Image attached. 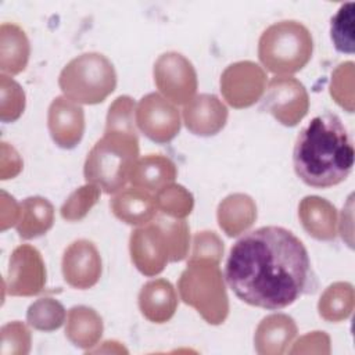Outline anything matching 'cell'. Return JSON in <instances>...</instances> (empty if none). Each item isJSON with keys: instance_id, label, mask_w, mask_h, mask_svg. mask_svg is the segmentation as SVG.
<instances>
[{"instance_id": "cell-1", "label": "cell", "mask_w": 355, "mask_h": 355, "mask_svg": "<svg viewBox=\"0 0 355 355\" xmlns=\"http://www.w3.org/2000/svg\"><path fill=\"white\" fill-rule=\"evenodd\" d=\"M225 279L239 300L269 311L283 309L316 288L304 243L280 226H262L240 237L226 259Z\"/></svg>"}, {"instance_id": "cell-2", "label": "cell", "mask_w": 355, "mask_h": 355, "mask_svg": "<svg viewBox=\"0 0 355 355\" xmlns=\"http://www.w3.org/2000/svg\"><path fill=\"white\" fill-rule=\"evenodd\" d=\"M354 155L352 139L340 116L323 112L300 130L293 148V165L305 184L327 189L348 178Z\"/></svg>"}, {"instance_id": "cell-3", "label": "cell", "mask_w": 355, "mask_h": 355, "mask_svg": "<svg viewBox=\"0 0 355 355\" xmlns=\"http://www.w3.org/2000/svg\"><path fill=\"white\" fill-rule=\"evenodd\" d=\"M189 247L187 222L166 215H157L151 222L135 229L129 239L132 262L148 277L159 275L168 262L183 261Z\"/></svg>"}, {"instance_id": "cell-4", "label": "cell", "mask_w": 355, "mask_h": 355, "mask_svg": "<svg viewBox=\"0 0 355 355\" xmlns=\"http://www.w3.org/2000/svg\"><path fill=\"white\" fill-rule=\"evenodd\" d=\"M139 158L137 132L104 130L87 153L83 173L87 183L107 194L125 189L130 171Z\"/></svg>"}, {"instance_id": "cell-5", "label": "cell", "mask_w": 355, "mask_h": 355, "mask_svg": "<svg viewBox=\"0 0 355 355\" xmlns=\"http://www.w3.org/2000/svg\"><path fill=\"white\" fill-rule=\"evenodd\" d=\"M313 39L298 21H280L268 26L258 42V57L272 73L288 76L301 71L311 60Z\"/></svg>"}, {"instance_id": "cell-6", "label": "cell", "mask_w": 355, "mask_h": 355, "mask_svg": "<svg viewBox=\"0 0 355 355\" xmlns=\"http://www.w3.org/2000/svg\"><path fill=\"white\" fill-rule=\"evenodd\" d=\"M178 290L184 304L193 306L209 324H220L229 313V298L218 263L189 261Z\"/></svg>"}, {"instance_id": "cell-7", "label": "cell", "mask_w": 355, "mask_h": 355, "mask_svg": "<svg viewBox=\"0 0 355 355\" xmlns=\"http://www.w3.org/2000/svg\"><path fill=\"white\" fill-rule=\"evenodd\" d=\"M58 86L78 104L103 103L116 87L112 62L101 53H85L72 58L60 72Z\"/></svg>"}, {"instance_id": "cell-8", "label": "cell", "mask_w": 355, "mask_h": 355, "mask_svg": "<svg viewBox=\"0 0 355 355\" xmlns=\"http://www.w3.org/2000/svg\"><path fill=\"white\" fill-rule=\"evenodd\" d=\"M153 73L159 93L173 104H187L197 92V72L180 53L161 54L154 64Z\"/></svg>"}, {"instance_id": "cell-9", "label": "cell", "mask_w": 355, "mask_h": 355, "mask_svg": "<svg viewBox=\"0 0 355 355\" xmlns=\"http://www.w3.org/2000/svg\"><path fill=\"white\" fill-rule=\"evenodd\" d=\"M261 108L284 126H295L308 112L309 97L305 86L291 76L269 80Z\"/></svg>"}, {"instance_id": "cell-10", "label": "cell", "mask_w": 355, "mask_h": 355, "mask_svg": "<svg viewBox=\"0 0 355 355\" xmlns=\"http://www.w3.org/2000/svg\"><path fill=\"white\" fill-rule=\"evenodd\" d=\"M266 89L265 71L252 61L229 65L220 76V92L233 108H247L257 103Z\"/></svg>"}, {"instance_id": "cell-11", "label": "cell", "mask_w": 355, "mask_h": 355, "mask_svg": "<svg viewBox=\"0 0 355 355\" xmlns=\"http://www.w3.org/2000/svg\"><path fill=\"white\" fill-rule=\"evenodd\" d=\"M137 128L153 141H171L180 130V114L173 103L158 93H148L139 101L135 114Z\"/></svg>"}, {"instance_id": "cell-12", "label": "cell", "mask_w": 355, "mask_h": 355, "mask_svg": "<svg viewBox=\"0 0 355 355\" xmlns=\"http://www.w3.org/2000/svg\"><path fill=\"white\" fill-rule=\"evenodd\" d=\"M46 266L42 254L29 244L18 245L8 262L6 290L14 297H32L44 290Z\"/></svg>"}, {"instance_id": "cell-13", "label": "cell", "mask_w": 355, "mask_h": 355, "mask_svg": "<svg viewBox=\"0 0 355 355\" xmlns=\"http://www.w3.org/2000/svg\"><path fill=\"white\" fill-rule=\"evenodd\" d=\"M64 280L73 288L86 290L93 287L101 276V257L90 240L79 239L71 243L61 262Z\"/></svg>"}, {"instance_id": "cell-14", "label": "cell", "mask_w": 355, "mask_h": 355, "mask_svg": "<svg viewBox=\"0 0 355 355\" xmlns=\"http://www.w3.org/2000/svg\"><path fill=\"white\" fill-rule=\"evenodd\" d=\"M47 126L53 141L61 148H73L79 144L85 132V112L80 104L58 96L47 112Z\"/></svg>"}, {"instance_id": "cell-15", "label": "cell", "mask_w": 355, "mask_h": 355, "mask_svg": "<svg viewBox=\"0 0 355 355\" xmlns=\"http://www.w3.org/2000/svg\"><path fill=\"white\" fill-rule=\"evenodd\" d=\"M226 105L215 96L202 93L194 96L183 108V122L193 135L214 136L219 133L227 121Z\"/></svg>"}, {"instance_id": "cell-16", "label": "cell", "mask_w": 355, "mask_h": 355, "mask_svg": "<svg viewBox=\"0 0 355 355\" xmlns=\"http://www.w3.org/2000/svg\"><path fill=\"white\" fill-rule=\"evenodd\" d=\"M178 169L175 162L161 154H147L135 162L129 182L133 187L157 194L164 187L172 184Z\"/></svg>"}, {"instance_id": "cell-17", "label": "cell", "mask_w": 355, "mask_h": 355, "mask_svg": "<svg viewBox=\"0 0 355 355\" xmlns=\"http://www.w3.org/2000/svg\"><path fill=\"white\" fill-rule=\"evenodd\" d=\"M110 208L119 220L133 226L151 222L158 212L155 196L133 186L118 191L111 198Z\"/></svg>"}, {"instance_id": "cell-18", "label": "cell", "mask_w": 355, "mask_h": 355, "mask_svg": "<svg viewBox=\"0 0 355 355\" xmlns=\"http://www.w3.org/2000/svg\"><path fill=\"white\" fill-rule=\"evenodd\" d=\"M297 336V324L284 313H273L261 320L255 330L254 345L261 355H282Z\"/></svg>"}, {"instance_id": "cell-19", "label": "cell", "mask_w": 355, "mask_h": 355, "mask_svg": "<svg viewBox=\"0 0 355 355\" xmlns=\"http://www.w3.org/2000/svg\"><path fill=\"white\" fill-rule=\"evenodd\" d=\"M298 218L302 227L316 240L330 241L337 234V209L327 200L306 196L298 205Z\"/></svg>"}, {"instance_id": "cell-20", "label": "cell", "mask_w": 355, "mask_h": 355, "mask_svg": "<svg viewBox=\"0 0 355 355\" xmlns=\"http://www.w3.org/2000/svg\"><path fill=\"white\" fill-rule=\"evenodd\" d=\"M141 315L153 323H165L176 312L178 294L171 282L155 279L147 282L139 293Z\"/></svg>"}, {"instance_id": "cell-21", "label": "cell", "mask_w": 355, "mask_h": 355, "mask_svg": "<svg viewBox=\"0 0 355 355\" xmlns=\"http://www.w3.org/2000/svg\"><path fill=\"white\" fill-rule=\"evenodd\" d=\"M103 319L89 306H72L67 315L65 336L78 348L90 349L103 336Z\"/></svg>"}, {"instance_id": "cell-22", "label": "cell", "mask_w": 355, "mask_h": 355, "mask_svg": "<svg viewBox=\"0 0 355 355\" xmlns=\"http://www.w3.org/2000/svg\"><path fill=\"white\" fill-rule=\"evenodd\" d=\"M255 219L257 205L247 194H230L218 207V223L229 237H236L245 232Z\"/></svg>"}, {"instance_id": "cell-23", "label": "cell", "mask_w": 355, "mask_h": 355, "mask_svg": "<svg viewBox=\"0 0 355 355\" xmlns=\"http://www.w3.org/2000/svg\"><path fill=\"white\" fill-rule=\"evenodd\" d=\"M54 223V207L47 198L26 197L19 204L15 229L21 239L31 240L49 232Z\"/></svg>"}, {"instance_id": "cell-24", "label": "cell", "mask_w": 355, "mask_h": 355, "mask_svg": "<svg viewBox=\"0 0 355 355\" xmlns=\"http://www.w3.org/2000/svg\"><path fill=\"white\" fill-rule=\"evenodd\" d=\"M0 68L3 73L17 75L22 72L29 60V40L25 32L15 24L0 26Z\"/></svg>"}, {"instance_id": "cell-25", "label": "cell", "mask_w": 355, "mask_h": 355, "mask_svg": "<svg viewBox=\"0 0 355 355\" xmlns=\"http://www.w3.org/2000/svg\"><path fill=\"white\" fill-rule=\"evenodd\" d=\"M319 315L327 322H341L347 319L354 309L352 284L338 282L329 286L318 304Z\"/></svg>"}, {"instance_id": "cell-26", "label": "cell", "mask_w": 355, "mask_h": 355, "mask_svg": "<svg viewBox=\"0 0 355 355\" xmlns=\"http://www.w3.org/2000/svg\"><path fill=\"white\" fill-rule=\"evenodd\" d=\"M67 318L64 305L55 298L44 297L32 302L26 311V322L40 331H54L62 326Z\"/></svg>"}, {"instance_id": "cell-27", "label": "cell", "mask_w": 355, "mask_h": 355, "mask_svg": "<svg viewBox=\"0 0 355 355\" xmlns=\"http://www.w3.org/2000/svg\"><path fill=\"white\" fill-rule=\"evenodd\" d=\"M158 211L175 219H184L190 215L194 200L190 191L180 184H169L155 194Z\"/></svg>"}, {"instance_id": "cell-28", "label": "cell", "mask_w": 355, "mask_h": 355, "mask_svg": "<svg viewBox=\"0 0 355 355\" xmlns=\"http://www.w3.org/2000/svg\"><path fill=\"white\" fill-rule=\"evenodd\" d=\"M330 37L337 51L354 53V3L340 6L330 22Z\"/></svg>"}, {"instance_id": "cell-29", "label": "cell", "mask_w": 355, "mask_h": 355, "mask_svg": "<svg viewBox=\"0 0 355 355\" xmlns=\"http://www.w3.org/2000/svg\"><path fill=\"white\" fill-rule=\"evenodd\" d=\"M100 198V189L92 183L76 189L61 205V216L68 222L82 220Z\"/></svg>"}, {"instance_id": "cell-30", "label": "cell", "mask_w": 355, "mask_h": 355, "mask_svg": "<svg viewBox=\"0 0 355 355\" xmlns=\"http://www.w3.org/2000/svg\"><path fill=\"white\" fill-rule=\"evenodd\" d=\"M135 114L136 105L133 98L129 96H119L108 108L104 130L137 132L135 126Z\"/></svg>"}, {"instance_id": "cell-31", "label": "cell", "mask_w": 355, "mask_h": 355, "mask_svg": "<svg viewBox=\"0 0 355 355\" xmlns=\"http://www.w3.org/2000/svg\"><path fill=\"white\" fill-rule=\"evenodd\" d=\"M1 78V121L3 122H14L17 121L25 108V93L21 86L6 76Z\"/></svg>"}, {"instance_id": "cell-32", "label": "cell", "mask_w": 355, "mask_h": 355, "mask_svg": "<svg viewBox=\"0 0 355 355\" xmlns=\"http://www.w3.org/2000/svg\"><path fill=\"white\" fill-rule=\"evenodd\" d=\"M1 355H24L31 349V333L28 327L15 320L1 327Z\"/></svg>"}, {"instance_id": "cell-33", "label": "cell", "mask_w": 355, "mask_h": 355, "mask_svg": "<svg viewBox=\"0 0 355 355\" xmlns=\"http://www.w3.org/2000/svg\"><path fill=\"white\" fill-rule=\"evenodd\" d=\"M223 248V241L215 232H198L193 237V251L189 261H209L219 265Z\"/></svg>"}]
</instances>
